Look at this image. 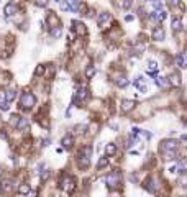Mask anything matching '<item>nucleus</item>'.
Segmentation results:
<instances>
[{
  "label": "nucleus",
  "instance_id": "obj_40",
  "mask_svg": "<svg viewBox=\"0 0 187 197\" xmlns=\"http://www.w3.org/2000/svg\"><path fill=\"white\" fill-rule=\"evenodd\" d=\"M48 177H49V171H46L44 174H41V179H43V181H46Z\"/></svg>",
  "mask_w": 187,
  "mask_h": 197
},
{
  "label": "nucleus",
  "instance_id": "obj_35",
  "mask_svg": "<svg viewBox=\"0 0 187 197\" xmlns=\"http://www.w3.org/2000/svg\"><path fill=\"white\" fill-rule=\"evenodd\" d=\"M41 74H44V66L40 64V66H36V69H35V76H41Z\"/></svg>",
  "mask_w": 187,
  "mask_h": 197
},
{
  "label": "nucleus",
  "instance_id": "obj_48",
  "mask_svg": "<svg viewBox=\"0 0 187 197\" xmlns=\"http://www.w3.org/2000/svg\"><path fill=\"white\" fill-rule=\"evenodd\" d=\"M184 58L187 59V48H186V53H184Z\"/></svg>",
  "mask_w": 187,
  "mask_h": 197
},
{
  "label": "nucleus",
  "instance_id": "obj_18",
  "mask_svg": "<svg viewBox=\"0 0 187 197\" xmlns=\"http://www.w3.org/2000/svg\"><path fill=\"white\" fill-rule=\"evenodd\" d=\"M174 61H176V64H177L181 69H187V59L184 58V54H176Z\"/></svg>",
  "mask_w": 187,
  "mask_h": 197
},
{
  "label": "nucleus",
  "instance_id": "obj_20",
  "mask_svg": "<svg viewBox=\"0 0 187 197\" xmlns=\"http://www.w3.org/2000/svg\"><path fill=\"white\" fill-rule=\"evenodd\" d=\"M171 28H172V31H174V33H177V31H181V30H182V20H181V18H172V23H171Z\"/></svg>",
  "mask_w": 187,
  "mask_h": 197
},
{
  "label": "nucleus",
  "instance_id": "obj_24",
  "mask_svg": "<svg viewBox=\"0 0 187 197\" xmlns=\"http://www.w3.org/2000/svg\"><path fill=\"white\" fill-rule=\"evenodd\" d=\"M62 146L66 148V150H69V148H72V145H74V140H72V136H69V135H67V136H64V138H62Z\"/></svg>",
  "mask_w": 187,
  "mask_h": 197
},
{
  "label": "nucleus",
  "instance_id": "obj_27",
  "mask_svg": "<svg viewBox=\"0 0 187 197\" xmlns=\"http://www.w3.org/2000/svg\"><path fill=\"white\" fill-rule=\"evenodd\" d=\"M20 115H12V117H10V125L13 126V128H17L18 126V123H20Z\"/></svg>",
  "mask_w": 187,
  "mask_h": 197
},
{
  "label": "nucleus",
  "instance_id": "obj_6",
  "mask_svg": "<svg viewBox=\"0 0 187 197\" xmlns=\"http://www.w3.org/2000/svg\"><path fill=\"white\" fill-rule=\"evenodd\" d=\"M87 99H89V90L85 87H80L74 95V102H84V100H87Z\"/></svg>",
  "mask_w": 187,
  "mask_h": 197
},
{
  "label": "nucleus",
  "instance_id": "obj_19",
  "mask_svg": "<svg viewBox=\"0 0 187 197\" xmlns=\"http://www.w3.org/2000/svg\"><path fill=\"white\" fill-rule=\"evenodd\" d=\"M4 12H5V15H7V17H12V15H15V13H17V7H15V4H13V2H10V4L5 5Z\"/></svg>",
  "mask_w": 187,
  "mask_h": 197
},
{
  "label": "nucleus",
  "instance_id": "obj_22",
  "mask_svg": "<svg viewBox=\"0 0 187 197\" xmlns=\"http://www.w3.org/2000/svg\"><path fill=\"white\" fill-rule=\"evenodd\" d=\"M156 85L161 89H167L169 87V82H167L166 77H162V76H159V77H156Z\"/></svg>",
  "mask_w": 187,
  "mask_h": 197
},
{
  "label": "nucleus",
  "instance_id": "obj_3",
  "mask_svg": "<svg viewBox=\"0 0 187 197\" xmlns=\"http://www.w3.org/2000/svg\"><path fill=\"white\" fill-rule=\"evenodd\" d=\"M90 146L84 148V151H80L79 155V160H77V164H79V168L82 169H87L89 166H90V160H89V156H90Z\"/></svg>",
  "mask_w": 187,
  "mask_h": 197
},
{
  "label": "nucleus",
  "instance_id": "obj_34",
  "mask_svg": "<svg viewBox=\"0 0 187 197\" xmlns=\"http://www.w3.org/2000/svg\"><path fill=\"white\" fill-rule=\"evenodd\" d=\"M131 4H133V0H121L120 7H121V8H130V7H131Z\"/></svg>",
  "mask_w": 187,
  "mask_h": 197
},
{
  "label": "nucleus",
  "instance_id": "obj_28",
  "mask_svg": "<svg viewBox=\"0 0 187 197\" xmlns=\"http://www.w3.org/2000/svg\"><path fill=\"white\" fill-rule=\"evenodd\" d=\"M107 166H108V158H105V156H104V158H100L99 163H97V168L104 169V168H107Z\"/></svg>",
  "mask_w": 187,
  "mask_h": 197
},
{
  "label": "nucleus",
  "instance_id": "obj_31",
  "mask_svg": "<svg viewBox=\"0 0 187 197\" xmlns=\"http://www.w3.org/2000/svg\"><path fill=\"white\" fill-rule=\"evenodd\" d=\"M5 95H7V100L12 102L15 97H17V92L15 90H12V89H8V90H5Z\"/></svg>",
  "mask_w": 187,
  "mask_h": 197
},
{
  "label": "nucleus",
  "instance_id": "obj_17",
  "mask_svg": "<svg viewBox=\"0 0 187 197\" xmlns=\"http://www.w3.org/2000/svg\"><path fill=\"white\" fill-rule=\"evenodd\" d=\"M8 104L7 100V95H5V90H0V110H8Z\"/></svg>",
  "mask_w": 187,
  "mask_h": 197
},
{
  "label": "nucleus",
  "instance_id": "obj_14",
  "mask_svg": "<svg viewBox=\"0 0 187 197\" xmlns=\"http://www.w3.org/2000/svg\"><path fill=\"white\" fill-rule=\"evenodd\" d=\"M108 21H110V13H100L99 18H97V23H99L100 28H105Z\"/></svg>",
  "mask_w": 187,
  "mask_h": 197
},
{
  "label": "nucleus",
  "instance_id": "obj_7",
  "mask_svg": "<svg viewBox=\"0 0 187 197\" xmlns=\"http://www.w3.org/2000/svg\"><path fill=\"white\" fill-rule=\"evenodd\" d=\"M135 100H128V99H125V100H121V105H120V110L121 113H128L131 112V110L135 109Z\"/></svg>",
  "mask_w": 187,
  "mask_h": 197
},
{
  "label": "nucleus",
  "instance_id": "obj_47",
  "mask_svg": "<svg viewBox=\"0 0 187 197\" xmlns=\"http://www.w3.org/2000/svg\"><path fill=\"white\" fill-rule=\"evenodd\" d=\"M182 140H184V141H187V135H182Z\"/></svg>",
  "mask_w": 187,
  "mask_h": 197
},
{
  "label": "nucleus",
  "instance_id": "obj_10",
  "mask_svg": "<svg viewBox=\"0 0 187 197\" xmlns=\"http://www.w3.org/2000/svg\"><path fill=\"white\" fill-rule=\"evenodd\" d=\"M135 87H136L140 92H146V90H148V85H146V79H145V77H141V76L136 77V79H135Z\"/></svg>",
  "mask_w": 187,
  "mask_h": 197
},
{
  "label": "nucleus",
  "instance_id": "obj_2",
  "mask_svg": "<svg viewBox=\"0 0 187 197\" xmlns=\"http://www.w3.org/2000/svg\"><path fill=\"white\" fill-rule=\"evenodd\" d=\"M35 104H36V97L30 92V90H25V92L21 94V97H20V109L30 110V109H33Z\"/></svg>",
  "mask_w": 187,
  "mask_h": 197
},
{
  "label": "nucleus",
  "instance_id": "obj_4",
  "mask_svg": "<svg viewBox=\"0 0 187 197\" xmlns=\"http://www.w3.org/2000/svg\"><path fill=\"white\" fill-rule=\"evenodd\" d=\"M107 187L108 189H116L118 186H120V182H121V174L118 171H113V172H110L107 176Z\"/></svg>",
  "mask_w": 187,
  "mask_h": 197
},
{
  "label": "nucleus",
  "instance_id": "obj_37",
  "mask_svg": "<svg viewBox=\"0 0 187 197\" xmlns=\"http://www.w3.org/2000/svg\"><path fill=\"white\" fill-rule=\"evenodd\" d=\"M48 2H49V0H35V5H38V7H46Z\"/></svg>",
  "mask_w": 187,
  "mask_h": 197
},
{
  "label": "nucleus",
  "instance_id": "obj_33",
  "mask_svg": "<svg viewBox=\"0 0 187 197\" xmlns=\"http://www.w3.org/2000/svg\"><path fill=\"white\" fill-rule=\"evenodd\" d=\"M26 126H28V118H23V117H21V118H20V123H18L17 128H18V130H23V128H26Z\"/></svg>",
  "mask_w": 187,
  "mask_h": 197
},
{
  "label": "nucleus",
  "instance_id": "obj_44",
  "mask_svg": "<svg viewBox=\"0 0 187 197\" xmlns=\"http://www.w3.org/2000/svg\"><path fill=\"white\" fill-rule=\"evenodd\" d=\"M179 182H181V186H187V179H186V177H182Z\"/></svg>",
  "mask_w": 187,
  "mask_h": 197
},
{
  "label": "nucleus",
  "instance_id": "obj_46",
  "mask_svg": "<svg viewBox=\"0 0 187 197\" xmlns=\"http://www.w3.org/2000/svg\"><path fill=\"white\" fill-rule=\"evenodd\" d=\"M0 138H7V133H5V131H4V130L0 131Z\"/></svg>",
  "mask_w": 187,
  "mask_h": 197
},
{
  "label": "nucleus",
  "instance_id": "obj_32",
  "mask_svg": "<svg viewBox=\"0 0 187 197\" xmlns=\"http://www.w3.org/2000/svg\"><path fill=\"white\" fill-rule=\"evenodd\" d=\"M74 133L76 135H82L84 133V131H85V130H87V125H76V128H74Z\"/></svg>",
  "mask_w": 187,
  "mask_h": 197
},
{
  "label": "nucleus",
  "instance_id": "obj_26",
  "mask_svg": "<svg viewBox=\"0 0 187 197\" xmlns=\"http://www.w3.org/2000/svg\"><path fill=\"white\" fill-rule=\"evenodd\" d=\"M61 35H62L61 26H53V28H51V36L53 38H59Z\"/></svg>",
  "mask_w": 187,
  "mask_h": 197
},
{
  "label": "nucleus",
  "instance_id": "obj_13",
  "mask_svg": "<svg viewBox=\"0 0 187 197\" xmlns=\"http://www.w3.org/2000/svg\"><path fill=\"white\" fill-rule=\"evenodd\" d=\"M150 18H151V20H154V21H164V18H166V12H164V10H154V12L150 15Z\"/></svg>",
  "mask_w": 187,
  "mask_h": 197
},
{
  "label": "nucleus",
  "instance_id": "obj_11",
  "mask_svg": "<svg viewBox=\"0 0 187 197\" xmlns=\"http://www.w3.org/2000/svg\"><path fill=\"white\" fill-rule=\"evenodd\" d=\"M167 82H169V85L179 87L181 85V76H179V72H171L169 77H167Z\"/></svg>",
  "mask_w": 187,
  "mask_h": 197
},
{
  "label": "nucleus",
  "instance_id": "obj_23",
  "mask_svg": "<svg viewBox=\"0 0 187 197\" xmlns=\"http://www.w3.org/2000/svg\"><path fill=\"white\" fill-rule=\"evenodd\" d=\"M176 168H177V171H181V172L187 171V158H181V160L177 161V164H176Z\"/></svg>",
  "mask_w": 187,
  "mask_h": 197
},
{
  "label": "nucleus",
  "instance_id": "obj_45",
  "mask_svg": "<svg viewBox=\"0 0 187 197\" xmlns=\"http://www.w3.org/2000/svg\"><path fill=\"white\" fill-rule=\"evenodd\" d=\"M53 72H54V67H49V71H48V77H51V76H53Z\"/></svg>",
  "mask_w": 187,
  "mask_h": 197
},
{
  "label": "nucleus",
  "instance_id": "obj_38",
  "mask_svg": "<svg viewBox=\"0 0 187 197\" xmlns=\"http://www.w3.org/2000/svg\"><path fill=\"white\" fill-rule=\"evenodd\" d=\"M169 5L171 7H181V0H169Z\"/></svg>",
  "mask_w": 187,
  "mask_h": 197
},
{
  "label": "nucleus",
  "instance_id": "obj_43",
  "mask_svg": "<svg viewBox=\"0 0 187 197\" xmlns=\"http://www.w3.org/2000/svg\"><path fill=\"white\" fill-rule=\"evenodd\" d=\"M26 196H28V197H36V191H30Z\"/></svg>",
  "mask_w": 187,
  "mask_h": 197
},
{
  "label": "nucleus",
  "instance_id": "obj_42",
  "mask_svg": "<svg viewBox=\"0 0 187 197\" xmlns=\"http://www.w3.org/2000/svg\"><path fill=\"white\" fill-rule=\"evenodd\" d=\"M133 15H126V17H125V21H133Z\"/></svg>",
  "mask_w": 187,
  "mask_h": 197
},
{
  "label": "nucleus",
  "instance_id": "obj_8",
  "mask_svg": "<svg viewBox=\"0 0 187 197\" xmlns=\"http://www.w3.org/2000/svg\"><path fill=\"white\" fill-rule=\"evenodd\" d=\"M72 30H74L76 35H79V36H84V35H87V28H85V25L84 23H80V21H72Z\"/></svg>",
  "mask_w": 187,
  "mask_h": 197
},
{
  "label": "nucleus",
  "instance_id": "obj_9",
  "mask_svg": "<svg viewBox=\"0 0 187 197\" xmlns=\"http://www.w3.org/2000/svg\"><path fill=\"white\" fill-rule=\"evenodd\" d=\"M164 36H166V33H164L162 26H156V28L153 30V33H151V38H153L154 41H162Z\"/></svg>",
  "mask_w": 187,
  "mask_h": 197
},
{
  "label": "nucleus",
  "instance_id": "obj_16",
  "mask_svg": "<svg viewBox=\"0 0 187 197\" xmlns=\"http://www.w3.org/2000/svg\"><path fill=\"white\" fill-rule=\"evenodd\" d=\"M113 82H115L118 87H126V85H128V79H126L123 74H118L115 79H113Z\"/></svg>",
  "mask_w": 187,
  "mask_h": 197
},
{
  "label": "nucleus",
  "instance_id": "obj_39",
  "mask_svg": "<svg viewBox=\"0 0 187 197\" xmlns=\"http://www.w3.org/2000/svg\"><path fill=\"white\" fill-rule=\"evenodd\" d=\"M61 8H62V10H69V4H67V2H62V4H61Z\"/></svg>",
  "mask_w": 187,
  "mask_h": 197
},
{
  "label": "nucleus",
  "instance_id": "obj_15",
  "mask_svg": "<svg viewBox=\"0 0 187 197\" xmlns=\"http://www.w3.org/2000/svg\"><path fill=\"white\" fill-rule=\"evenodd\" d=\"M0 187H2V192L4 194H8V192H12L13 191V187H15V186H13V182L12 181H2V186H0Z\"/></svg>",
  "mask_w": 187,
  "mask_h": 197
},
{
  "label": "nucleus",
  "instance_id": "obj_41",
  "mask_svg": "<svg viewBox=\"0 0 187 197\" xmlns=\"http://www.w3.org/2000/svg\"><path fill=\"white\" fill-rule=\"evenodd\" d=\"M143 136H145V138H148V140H150L151 136H153V135H151L150 131H143Z\"/></svg>",
  "mask_w": 187,
  "mask_h": 197
},
{
  "label": "nucleus",
  "instance_id": "obj_29",
  "mask_svg": "<svg viewBox=\"0 0 187 197\" xmlns=\"http://www.w3.org/2000/svg\"><path fill=\"white\" fill-rule=\"evenodd\" d=\"M30 191H31V189H30V184H21L20 187H18V194H23V196H26Z\"/></svg>",
  "mask_w": 187,
  "mask_h": 197
},
{
  "label": "nucleus",
  "instance_id": "obj_25",
  "mask_svg": "<svg viewBox=\"0 0 187 197\" xmlns=\"http://www.w3.org/2000/svg\"><path fill=\"white\" fill-rule=\"evenodd\" d=\"M105 153H107V156H113L116 153V146L115 143H108L107 146H105Z\"/></svg>",
  "mask_w": 187,
  "mask_h": 197
},
{
  "label": "nucleus",
  "instance_id": "obj_12",
  "mask_svg": "<svg viewBox=\"0 0 187 197\" xmlns=\"http://www.w3.org/2000/svg\"><path fill=\"white\" fill-rule=\"evenodd\" d=\"M143 186H145V189L150 191V192H156V191H158V184H156V181H154L153 177H148Z\"/></svg>",
  "mask_w": 187,
  "mask_h": 197
},
{
  "label": "nucleus",
  "instance_id": "obj_1",
  "mask_svg": "<svg viewBox=\"0 0 187 197\" xmlns=\"http://www.w3.org/2000/svg\"><path fill=\"white\" fill-rule=\"evenodd\" d=\"M176 150H177V141L176 140H164L159 145V151L164 155V160H172L176 156Z\"/></svg>",
  "mask_w": 187,
  "mask_h": 197
},
{
  "label": "nucleus",
  "instance_id": "obj_21",
  "mask_svg": "<svg viewBox=\"0 0 187 197\" xmlns=\"http://www.w3.org/2000/svg\"><path fill=\"white\" fill-rule=\"evenodd\" d=\"M148 67H150V69H148V74L154 76L156 71H158V63H156L154 59H150V61H148Z\"/></svg>",
  "mask_w": 187,
  "mask_h": 197
},
{
  "label": "nucleus",
  "instance_id": "obj_5",
  "mask_svg": "<svg viewBox=\"0 0 187 197\" xmlns=\"http://www.w3.org/2000/svg\"><path fill=\"white\" fill-rule=\"evenodd\" d=\"M61 189L62 191H66V192H74L76 189V181L72 176H64V179L61 181Z\"/></svg>",
  "mask_w": 187,
  "mask_h": 197
},
{
  "label": "nucleus",
  "instance_id": "obj_30",
  "mask_svg": "<svg viewBox=\"0 0 187 197\" xmlns=\"http://www.w3.org/2000/svg\"><path fill=\"white\" fill-rule=\"evenodd\" d=\"M94 76H95V66H89L87 71H85V77H87V79H92Z\"/></svg>",
  "mask_w": 187,
  "mask_h": 197
},
{
  "label": "nucleus",
  "instance_id": "obj_36",
  "mask_svg": "<svg viewBox=\"0 0 187 197\" xmlns=\"http://www.w3.org/2000/svg\"><path fill=\"white\" fill-rule=\"evenodd\" d=\"M151 4H153L154 10H162V4L159 2V0H151Z\"/></svg>",
  "mask_w": 187,
  "mask_h": 197
}]
</instances>
